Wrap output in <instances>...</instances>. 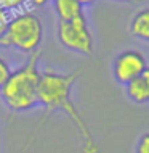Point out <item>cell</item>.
<instances>
[{
	"mask_svg": "<svg viewBox=\"0 0 149 153\" xmlns=\"http://www.w3.org/2000/svg\"><path fill=\"white\" fill-rule=\"evenodd\" d=\"M11 16H13V15H11L10 11H7L5 8L0 7V39H2L3 36H5L7 27H8V24H10Z\"/></svg>",
	"mask_w": 149,
	"mask_h": 153,
	"instance_id": "obj_11",
	"label": "cell"
},
{
	"mask_svg": "<svg viewBox=\"0 0 149 153\" xmlns=\"http://www.w3.org/2000/svg\"><path fill=\"white\" fill-rule=\"evenodd\" d=\"M42 52L29 55L27 61L11 71L0 89V97L11 113H27L39 106V84L42 71L39 68Z\"/></svg>",
	"mask_w": 149,
	"mask_h": 153,
	"instance_id": "obj_2",
	"label": "cell"
},
{
	"mask_svg": "<svg viewBox=\"0 0 149 153\" xmlns=\"http://www.w3.org/2000/svg\"><path fill=\"white\" fill-rule=\"evenodd\" d=\"M29 3L35 8H42L45 5H48V3H53V0H29Z\"/></svg>",
	"mask_w": 149,
	"mask_h": 153,
	"instance_id": "obj_13",
	"label": "cell"
},
{
	"mask_svg": "<svg viewBox=\"0 0 149 153\" xmlns=\"http://www.w3.org/2000/svg\"><path fill=\"white\" fill-rule=\"evenodd\" d=\"M135 153H149V132H143L136 140Z\"/></svg>",
	"mask_w": 149,
	"mask_h": 153,
	"instance_id": "obj_10",
	"label": "cell"
},
{
	"mask_svg": "<svg viewBox=\"0 0 149 153\" xmlns=\"http://www.w3.org/2000/svg\"><path fill=\"white\" fill-rule=\"evenodd\" d=\"M53 7H55L58 21H71L85 15L84 7L77 0H53Z\"/></svg>",
	"mask_w": 149,
	"mask_h": 153,
	"instance_id": "obj_8",
	"label": "cell"
},
{
	"mask_svg": "<svg viewBox=\"0 0 149 153\" xmlns=\"http://www.w3.org/2000/svg\"><path fill=\"white\" fill-rule=\"evenodd\" d=\"M77 2L85 8V7H92V5H95V3L98 2V0H77Z\"/></svg>",
	"mask_w": 149,
	"mask_h": 153,
	"instance_id": "obj_14",
	"label": "cell"
},
{
	"mask_svg": "<svg viewBox=\"0 0 149 153\" xmlns=\"http://www.w3.org/2000/svg\"><path fill=\"white\" fill-rule=\"evenodd\" d=\"M11 74V68L10 65H8V61L3 58L2 55H0V89H2V85L7 82L8 76Z\"/></svg>",
	"mask_w": 149,
	"mask_h": 153,
	"instance_id": "obj_12",
	"label": "cell"
},
{
	"mask_svg": "<svg viewBox=\"0 0 149 153\" xmlns=\"http://www.w3.org/2000/svg\"><path fill=\"white\" fill-rule=\"evenodd\" d=\"M27 3H29V0H0V7L2 8H5L7 11H23V10H26V7H27Z\"/></svg>",
	"mask_w": 149,
	"mask_h": 153,
	"instance_id": "obj_9",
	"label": "cell"
},
{
	"mask_svg": "<svg viewBox=\"0 0 149 153\" xmlns=\"http://www.w3.org/2000/svg\"><path fill=\"white\" fill-rule=\"evenodd\" d=\"M80 76V69L71 73L42 71L39 84V105H42L47 116L55 111H61L72 121L82 140V153H99V145L95 140L88 124L72 102V89Z\"/></svg>",
	"mask_w": 149,
	"mask_h": 153,
	"instance_id": "obj_1",
	"label": "cell"
},
{
	"mask_svg": "<svg viewBox=\"0 0 149 153\" xmlns=\"http://www.w3.org/2000/svg\"><path fill=\"white\" fill-rule=\"evenodd\" d=\"M128 31L135 39L149 44V7L136 11L131 16L130 24H128Z\"/></svg>",
	"mask_w": 149,
	"mask_h": 153,
	"instance_id": "obj_7",
	"label": "cell"
},
{
	"mask_svg": "<svg viewBox=\"0 0 149 153\" xmlns=\"http://www.w3.org/2000/svg\"><path fill=\"white\" fill-rule=\"evenodd\" d=\"M146 68H148L146 56L136 48H127L114 58L111 71H112L115 82L123 87L128 82L133 81L135 77H138Z\"/></svg>",
	"mask_w": 149,
	"mask_h": 153,
	"instance_id": "obj_5",
	"label": "cell"
},
{
	"mask_svg": "<svg viewBox=\"0 0 149 153\" xmlns=\"http://www.w3.org/2000/svg\"><path fill=\"white\" fill-rule=\"evenodd\" d=\"M112 2H119V3H127V5H138L141 0H112Z\"/></svg>",
	"mask_w": 149,
	"mask_h": 153,
	"instance_id": "obj_15",
	"label": "cell"
},
{
	"mask_svg": "<svg viewBox=\"0 0 149 153\" xmlns=\"http://www.w3.org/2000/svg\"><path fill=\"white\" fill-rule=\"evenodd\" d=\"M125 95L130 102L136 103V105H148L149 103V66L135 77L131 82L123 85Z\"/></svg>",
	"mask_w": 149,
	"mask_h": 153,
	"instance_id": "obj_6",
	"label": "cell"
},
{
	"mask_svg": "<svg viewBox=\"0 0 149 153\" xmlns=\"http://www.w3.org/2000/svg\"><path fill=\"white\" fill-rule=\"evenodd\" d=\"M43 42V23L42 19L31 10L18 11L11 16L5 36L0 39V45L5 48L34 55L40 52Z\"/></svg>",
	"mask_w": 149,
	"mask_h": 153,
	"instance_id": "obj_3",
	"label": "cell"
},
{
	"mask_svg": "<svg viewBox=\"0 0 149 153\" xmlns=\"http://www.w3.org/2000/svg\"><path fill=\"white\" fill-rule=\"evenodd\" d=\"M56 39L69 52L84 56L93 55V34L85 15L71 21H58Z\"/></svg>",
	"mask_w": 149,
	"mask_h": 153,
	"instance_id": "obj_4",
	"label": "cell"
}]
</instances>
